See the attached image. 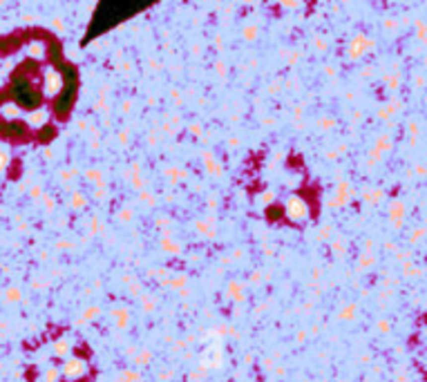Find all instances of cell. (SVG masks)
Here are the masks:
<instances>
[{
    "instance_id": "6da1fadb",
    "label": "cell",
    "mask_w": 427,
    "mask_h": 382,
    "mask_svg": "<svg viewBox=\"0 0 427 382\" xmlns=\"http://www.w3.org/2000/svg\"><path fill=\"white\" fill-rule=\"evenodd\" d=\"M85 371H87L85 362H83V360H78V358H70L68 362L63 364V376L68 378V380H78V378H81Z\"/></svg>"
}]
</instances>
